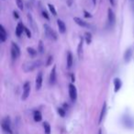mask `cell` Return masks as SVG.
Instances as JSON below:
<instances>
[{"mask_svg":"<svg viewBox=\"0 0 134 134\" xmlns=\"http://www.w3.org/2000/svg\"><path fill=\"white\" fill-rule=\"evenodd\" d=\"M44 30H45L46 36H47L49 39H51V40H56V39H57V34H56L55 31H53L50 26L45 24V25H44Z\"/></svg>","mask_w":134,"mask_h":134,"instance_id":"obj_1","label":"cell"},{"mask_svg":"<svg viewBox=\"0 0 134 134\" xmlns=\"http://www.w3.org/2000/svg\"><path fill=\"white\" fill-rule=\"evenodd\" d=\"M2 129L4 131H6L8 134H12V130H11V127H10V120H9V118H5V119L2 120Z\"/></svg>","mask_w":134,"mask_h":134,"instance_id":"obj_2","label":"cell"},{"mask_svg":"<svg viewBox=\"0 0 134 134\" xmlns=\"http://www.w3.org/2000/svg\"><path fill=\"white\" fill-rule=\"evenodd\" d=\"M20 55V50H19V47H18L15 42H12L11 44V56L12 58L15 60V59H18Z\"/></svg>","mask_w":134,"mask_h":134,"instance_id":"obj_3","label":"cell"},{"mask_svg":"<svg viewBox=\"0 0 134 134\" xmlns=\"http://www.w3.org/2000/svg\"><path fill=\"white\" fill-rule=\"evenodd\" d=\"M69 96H70L72 101H75L76 98H77V90L73 84L69 85Z\"/></svg>","mask_w":134,"mask_h":134,"instance_id":"obj_4","label":"cell"},{"mask_svg":"<svg viewBox=\"0 0 134 134\" xmlns=\"http://www.w3.org/2000/svg\"><path fill=\"white\" fill-rule=\"evenodd\" d=\"M30 93H31V84L30 82H26L23 86V95H22V99L23 100H26L28 98V96H30Z\"/></svg>","mask_w":134,"mask_h":134,"instance_id":"obj_5","label":"cell"},{"mask_svg":"<svg viewBox=\"0 0 134 134\" xmlns=\"http://www.w3.org/2000/svg\"><path fill=\"white\" fill-rule=\"evenodd\" d=\"M108 19H109V23L110 24V26H113L115 24V20H116L115 14L111 8H109V10H108Z\"/></svg>","mask_w":134,"mask_h":134,"instance_id":"obj_6","label":"cell"},{"mask_svg":"<svg viewBox=\"0 0 134 134\" xmlns=\"http://www.w3.org/2000/svg\"><path fill=\"white\" fill-rule=\"evenodd\" d=\"M40 64H41V62H40V61L31 62V63H29V65H26V64H25V66H29V68H28V69H26L25 71H26V72L32 71V70H34L35 68L39 67V66H40Z\"/></svg>","mask_w":134,"mask_h":134,"instance_id":"obj_7","label":"cell"},{"mask_svg":"<svg viewBox=\"0 0 134 134\" xmlns=\"http://www.w3.org/2000/svg\"><path fill=\"white\" fill-rule=\"evenodd\" d=\"M36 89L37 90H40L41 87V85H42V73H39V74L36 77Z\"/></svg>","mask_w":134,"mask_h":134,"instance_id":"obj_8","label":"cell"},{"mask_svg":"<svg viewBox=\"0 0 134 134\" xmlns=\"http://www.w3.org/2000/svg\"><path fill=\"white\" fill-rule=\"evenodd\" d=\"M56 82V66H53V68L51 69V74H50V83L51 85L55 84Z\"/></svg>","mask_w":134,"mask_h":134,"instance_id":"obj_9","label":"cell"},{"mask_svg":"<svg viewBox=\"0 0 134 134\" xmlns=\"http://www.w3.org/2000/svg\"><path fill=\"white\" fill-rule=\"evenodd\" d=\"M25 31V27L23 25L22 23L19 22L17 26V30H16V35L18 36V37H20V35L22 34L23 31Z\"/></svg>","mask_w":134,"mask_h":134,"instance_id":"obj_10","label":"cell"},{"mask_svg":"<svg viewBox=\"0 0 134 134\" xmlns=\"http://www.w3.org/2000/svg\"><path fill=\"white\" fill-rule=\"evenodd\" d=\"M7 37H8V34H7V32H6L4 27L1 25V26H0V41H2V42L6 41V40H7Z\"/></svg>","mask_w":134,"mask_h":134,"instance_id":"obj_11","label":"cell"},{"mask_svg":"<svg viewBox=\"0 0 134 134\" xmlns=\"http://www.w3.org/2000/svg\"><path fill=\"white\" fill-rule=\"evenodd\" d=\"M57 25H58V28H59V31L61 33H64L66 31V26L64 24L63 20L61 19H58L57 20Z\"/></svg>","mask_w":134,"mask_h":134,"instance_id":"obj_12","label":"cell"},{"mask_svg":"<svg viewBox=\"0 0 134 134\" xmlns=\"http://www.w3.org/2000/svg\"><path fill=\"white\" fill-rule=\"evenodd\" d=\"M121 86H122V83L120 81V79L116 78L114 80V91L115 92L119 91V89H120V87H121Z\"/></svg>","mask_w":134,"mask_h":134,"instance_id":"obj_13","label":"cell"},{"mask_svg":"<svg viewBox=\"0 0 134 134\" xmlns=\"http://www.w3.org/2000/svg\"><path fill=\"white\" fill-rule=\"evenodd\" d=\"M73 20H74V22H75L77 25L81 26V27H88V25H87V24H86V23L85 22L83 19H81L80 18L74 17V18H73Z\"/></svg>","mask_w":134,"mask_h":134,"instance_id":"obj_14","label":"cell"},{"mask_svg":"<svg viewBox=\"0 0 134 134\" xmlns=\"http://www.w3.org/2000/svg\"><path fill=\"white\" fill-rule=\"evenodd\" d=\"M106 103H104L103 105V108H102V110H101V113H100V116H99V121L98 123H101L102 120H103L104 117L106 115Z\"/></svg>","mask_w":134,"mask_h":134,"instance_id":"obj_15","label":"cell"},{"mask_svg":"<svg viewBox=\"0 0 134 134\" xmlns=\"http://www.w3.org/2000/svg\"><path fill=\"white\" fill-rule=\"evenodd\" d=\"M73 55H72V53L69 51L68 53H67V67L68 68H71L72 65H73Z\"/></svg>","mask_w":134,"mask_h":134,"instance_id":"obj_16","label":"cell"},{"mask_svg":"<svg viewBox=\"0 0 134 134\" xmlns=\"http://www.w3.org/2000/svg\"><path fill=\"white\" fill-rule=\"evenodd\" d=\"M33 118H34V120H35L36 122H40L41 119H42V116H41V113L40 111H35V112H34Z\"/></svg>","mask_w":134,"mask_h":134,"instance_id":"obj_17","label":"cell"},{"mask_svg":"<svg viewBox=\"0 0 134 134\" xmlns=\"http://www.w3.org/2000/svg\"><path fill=\"white\" fill-rule=\"evenodd\" d=\"M131 57H132L131 50H130V49H128V50H127V51L125 52V54H124V59H125V61H126V62H129Z\"/></svg>","mask_w":134,"mask_h":134,"instance_id":"obj_18","label":"cell"},{"mask_svg":"<svg viewBox=\"0 0 134 134\" xmlns=\"http://www.w3.org/2000/svg\"><path fill=\"white\" fill-rule=\"evenodd\" d=\"M43 128H44V132L45 134H51V126L48 122H44L43 123Z\"/></svg>","mask_w":134,"mask_h":134,"instance_id":"obj_19","label":"cell"},{"mask_svg":"<svg viewBox=\"0 0 134 134\" xmlns=\"http://www.w3.org/2000/svg\"><path fill=\"white\" fill-rule=\"evenodd\" d=\"M82 49H83V39H81V41L79 42L78 45V51H77V53H78V57L81 59L82 57Z\"/></svg>","mask_w":134,"mask_h":134,"instance_id":"obj_20","label":"cell"},{"mask_svg":"<svg viewBox=\"0 0 134 134\" xmlns=\"http://www.w3.org/2000/svg\"><path fill=\"white\" fill-rule=\"evenodd\" d=\"M85 37H86V41L87 44H90L92 41V35L90 32H86V34H85Z\"/></svg>","mask_w":134,"mask_h":134,"instance_id":"obj_21","label":"cell"},{"mask_svg":"<svg viewBox=\"0 0 134 134\" xmlns=\"http://www.w3.org/2000/svg\"><path fill=\"white\" fill-rule=\"evenodd\" d=\"M48 7H49V9H50V11H51V14H52L53 16H56V15H57V13H56L55 8H54V7H53L52 5H51V4H49Z\"/></svg>","mask_w":134,"mask_h":134,"instance_id":"obj_22","label":"cell"},{"mask_svg":"<svg viewBox=\"0 0 134 134\" xmlns=\"http://www.w3.org/2000/svg\"><path fill=\"white\" fill-rule=\"evenodd\" d=\"M17 1V6H18V8L20 9V10H23V8H24V6H23V2L22 0H16Z\"/></svg>","mask_w":134,"mask_h":134,"instance_id":"obj_23","label":"cell"},{"mask_svg":"<svg viewBox=\"0 0 134 134\" xmlns=\"http://www.w3.org/2000/svg\"><path fill=\"white\" fill-rule=\"evenodd\" d=\"M58 113H59V115L61 117H65V110L63 109H62V108H60V109H58Z\"/></svg>","mask_w":134,"mask_h":134,"instance_id":"obj_24","label":"cell"},{"mask_svg":"<svg viewBox=\"0 0 134 134\" xmlns=\"http://www.w3.org/2000/svg\"><path fill=\"white\" fill-rule=\"evenodd\" d=\"M27 51H28V52L30 53V54H31V55H35L36 53H37V51H35V50L32 48H28L27 49Z\"/></svg>","mask_w":134,"mask_h":134,"instance_id":"obj_25","label":"cell"},{"mask_svg":"<svg viewBox=\"0 0 134 134\" xmlns=\"http://www.w3.org/2000/svg\"><path fill=\"white\" fill-rule=\"evenodd\" d=\"M39 51H40V52L41 53H42L43 51H44L43 46H42V42H41V41H40V43H39Z\"/></svg>","mask_w":134,"mask_h":134,"instance_id":"obj_26","label":"cell"},{"mask_svg":"<svg viewBox=\"0 0 134 134\" xmlns=\"http://www.w3.org/2000/svg\"><path fill=\"white\" fill-rule=\"evenodd\" d=\"M25 32H26V34H27V37H28V38H31V32L30 31V30H29L28 28H25Z\"/></svg>","mask_w":134,"mask_h":134,"instance_id":"obj_27","label":"cell"},{"mask_svg":"<svg viewBox=\"0 0 134 134\" xmlns=\"http://www.w3.org/2000/svg\"><path fill=\"white\" fill-rule=\"evenodd\" d=\"M52 56H50V57H49V59H48V62H47V63H46V65L47 66H49L50 65V64H51V62H52Z\"/></svg>","mask_w":134,"mask_h":134,"instance_id":"obj_28","label":"cell"},{"mask_svg":"<svg viewBox=\"0 0 134 134\" xmlns=\"http://www.w3.org/2000/svg\"><path fill=\"white\" fill-rule=\"evenodd\" d=\"M42 16L46 18V19H49V16H48V14H47V12L43 11V12H42Z\"/></svg>","mask_w":134,"mask_h":134,"instance_id":"obj_29","label":"cell"},{"mask_svg":"<svg viewBox=\"0 0 134 134\" xmlns=\"http://www.w3.org/2000/svg\"><path fill=\"white\" fill-rule=\"evenodd\" d=\"M85 17H86V18H91V15H90V13H88L87 11H85Z\"/></svg>","mask_w":134,"mask_h":134,"instance_id":"obj_30","label":"cell"},{"mask_svg":"<svg viewBox=\"0 0 134 134\" xmlns=\"http://www.w3.org/2000/svg\"><path fill=\"white\" fill-rule=\"evenodd\" d=\"M13 15H14V17H15L16 18H18V14L17 11H14V12H13Z\"/></svg>","mask_w":134,"mask_h":134,"instance_id":"obj_31","label":"cell"},{"mask_svg":"<svg viewBox=\"0 0 134 134\" xmlns=\"http://www.w3.org/2000/svg\"><path fill=\"white\" fill-rule=\"evenodd\" d=\"M109 2H110V4H111L112 6L115 5V1H114V0H109Z\"/></svg>","mask_w":134,"mask_h":134,"instance_id":"obj_32","label":"cell"},{"mask_svg":"<svg viewBox=\"0 0 134 134\" xmlns=\"http://www.w3.org/2000/svg\"><path fill=\"white\" fill-rule=\"evenodd\" d=\"M98 134H102V130H101V129H99V131H98Z\"/></svg>","mask_w":134,"mask_h":134,"instance_id":"obj_33","label":"cell"},{"mask_svg":"<svg viewBox=\"0 0 134 134\" xmlns=\"http://www.w3.org/2000/svg\"><path fill=\"white\" fill-rule=\"evenodd\" d=\"M96 0H93V2H94V4H96Z\"/></svg>","mask_w":134,"mask_h":134,"instance_id":"obj_34","label":"cell"}]
</instances>
